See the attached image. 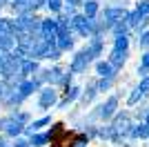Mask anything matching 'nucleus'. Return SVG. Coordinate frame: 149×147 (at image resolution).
Returning <instances> with one entry per match:
<instances>
[]
</instances>
